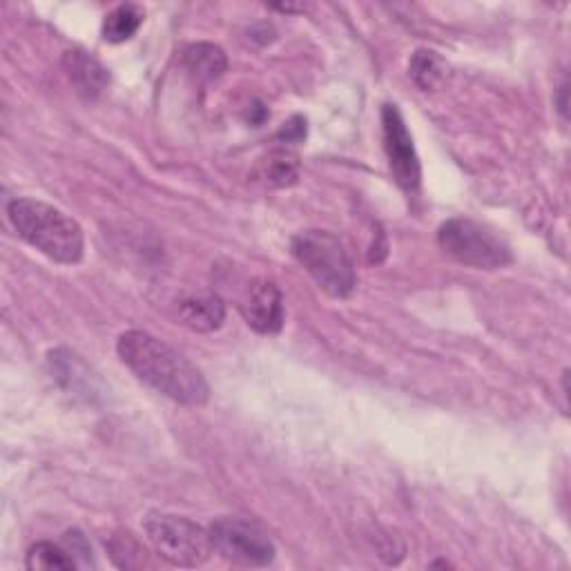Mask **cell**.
<instances>
[{
  "label": "cell",
  "mask_w": 571,
  "mask_h": 571,
  "mask_svg": "<svg viewBox=\"0 0 571 571\" xmlns=\"http://www.w3.org/2000/svg\"><path fill=\"white\" fill-rule=\"evenodd\" d=\"M117 353L141 382H146L157 393L185 406H202L208 402L210 387L202 370L150 332H123L117 342Z\"/></svg>",
  "instance_id": "6da1fadb"
},
{
  "label": "cell",
  "mask_w": 571,
  "mask_h": 571,
  "mask_svg": "<svg viewBox=\"0 0 571 571\" xmlns=\"http://www.w3.org/2000/svg\"><path fill=\"white\" fill-rule=\"evenodd\" d=\"M8 215L21 240L45 257L57 264H78L83 259V230L63 210L36 199H14Z\"/></svg>",
  "instance_id": "7a4b0ae2"
},
{
  "label": "cell",
  "mask_w": 571,
  "mask_h": 571,
  "mask_svg": "<svg viewBox=\"0 0 571 571\" xmlns=\"http://www.w3.org/2000/svg\"><path fill=\"white\" fill-rule=\"evenodd\" d=\"M291 251L326 295L344 300L355 291L353 262L336 234L326 230L300 232Z\"/></svg>",
  "instance_id": "3957f363"
},
{
  "label": "cell",
  "mask_w": 571,
  "mask_h": 571,
  "mask_svg": "<svg viewBox=\"0 0 571 571\" xmlns=\"http://www.w3.org/2000/svg\"><path fill=\"white\" fill-rule=\"evenodd\" d=\"M143 532L155 551L174 567H202L215 554L210 532L181 515L153 511L143 520Z\"/></svg>",
  "instance_id": "277c9868"
},
{
  "label": "cell",
  "mask_w": 571,
  "mask_h": 571,
  "mask_svg": "<svg viewBox=\"0 0 571 571\" xmlns=\"http://www.w3.org/2000/svg\"><path fill=\"white\" fill-rule=\"evenodd\" d=\"M440 248L458 264L498 270L511 264V251L496 232L471 219H449L438 230Z\"/></svg>",
  "instance_id": "5b68a950"
},
{
  "label": "cell",
  "mask_w": 571,
  "mask_h": 571,
  "mask_svg": "<svg viewBox=\"0 0 571 571\" xmlns=\"http://www.w3.org/2000/svg\"><path fill=\"white\" fill-rule=\"evenodd\" d=\"M215 551L232 564L268 567L275 560V545L270 536L242 518H219L208 530Z\"/></svg>",
  "instance_id": "8992f818"
},
{
  "label": "cell",
  "mask_w": 571,
  "mask_h": 571,
  "mask_svg": "<svg viewBox=\"0 0 571 571\" xmlns=\"http://www.w3.org/2000/svg\"><path fill=\"white\" fill-rule=\"evenodd\" d=\"M382 132H385V150L396 181L404 190H415L422 179L420 157L413 146V136L396 106H385Z\"/></svg>",
  "instance_id": "52a82bcc"
},
{
  "label": "cell",
  "mask_w": 571,
  "mask_h": 571,
  "mask_svg": "<svg viewBox=\"0 0 571 571\" xmlns=\"http://www.w3.org/2000/svg\"><path fill=\"white\" fill-rule=\"evenodd\" d=\"M242 315L262 336H275L283 326V297L275 281L257 279L242 302Z\"/></svg>",
  "instance_id": "ba28073f"
},
{
  "label": "cell",
  "mask_w": 571,
  "mask_h": 571,
  "mask_svg": "<svg viewBox=\"0 0 571 571\" xmlns=\"http://www.w3.org/2000/svg\"><path fill=\"white\" fill-rule=\"evenodd\" d=\"M65 70L70 81L76 85V92L85 99H97L110 85L108 70L85 52H68L65 54Z\"/></svg>",
  "instance_id": "9c48e42d"
},
{
  "label": "cell",
  "mask_w": 571,
  "mask_h": 571,
  "mask_svg": "<svg viewBox=\"0 0 571 571\" xmlns=\"http://www.w3.org/2000/svg\"><path fill=\"white\" fill-rule=\"evenodd\" d=\"M179 319H181V324H185L187 328H193V330L212 332L223 324L226 306L212 293L190 295L179 304Z\"/></svg>",
  "instance_id": "30bf717a"
},
{
  "label": "cell",
  "mask_w": 571,
  "mask_h": 571,
  "mask_svg": "<svg viewBox=\"0 0 571 571\" xmlns=\"http://www.w3.org/2000/svg\"><path fill=\"white\" fill-rule=\"evenodd\" d=\"M183 63H185L187 72L197 76L199 81H212V78L221 76L228 68V59H226L221 47L210 45V42L190 45L185 50Z\"/></svg>",
  "instance_id": "8fae6325"
},
{
  "label": "cell",
  "mask_w": 571,
  "mask_h": 571,
  "mask_svg": "<svg viewBox=\"0 0 571 571\" xmlns=\"http://www.w3.org/2000/svg\"><path fill=\"white\" fill-rule=\"evenodd\" d=\"M259 177L272 185V187H286L293 185L300 177V159L293 150L281 148L272 150L262 163H259Z\"/></svg>",
  "instance_id": "7c38bea8"
},
{
  "label": "cell",
  "mask_w": 571,
  "mask_h": 571,
  "mask_svg": "<svg viewBox=\"0 0 571 571\" xmlns=\"http://www.w3.org/2000/svg\"><path fill=\"white\" fill-rule=\"evenodd\" d=\"M143 23V12L136 5H119L104 21V38L108 42L130 40Z\"/></svg>",
  "instance_id": "4fadbf2b"
},
{
  "label": "cell",
  "mask_w": 571,
  "mask_h": 571,
  "mask_svg": "<svg viewBox=\"0 0 571 571\" xmlns=\"http://www.w3.org/2000/svg\"><path fill=\"white\" fill-rule=\"evenodd\" d=\"M76 567L78 562L72 558V554H68L54 543H36L27 554V569L32 571H72Z\"/></svg>",
  "instance_id": "5bb4252c"
},
{
  "label": "cell",
  "mask_w": 571,
  "mask_h": 571,
  "mask_svg": "<svg viewBox=\"0 0 571 571\" xmlns=\"http://www.w3.org/2000/svg\"><path fill=\"white\" fill-rule=\"evenodd\" d=\"M411 76L417 87L434 89L445 76V63L436 52L420 50L411 61Z\"/></svg>",
  "instance_id": "9a60e30c"
},
{
  "label": "cell",
  "mask_w": 571,
  "mask_h": 571,
  "mask_svg": "<svg viewBox=\"0 0 571 571\" xmlns=\"http://www.w3.org/2000/svg\"><path fill=\"white\" fill-rule=\"evenodd\" d=\"M306 136V123L304 119L295 117L291 123H286V127L279 132V138H283L286 143H293V141H300Z\"/></svg>",
  "instance_id": "2e32d148"
},
{
  "label": "cell",
  "mask_w": 571,
  "mask_h": 571,
  "mask_svg": "<svg viewBox=\"0 0 571 571\" xmlns=\"http://www.w3.org/2000/svg\"><path fill=\"white\" fill-rule=\"evenodd\" d=\"M560 112L562 117H567V85L560 87Z\"/></svg>",
  "instance_id": "e0dca14e"
}]
</instances>
